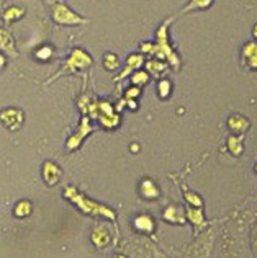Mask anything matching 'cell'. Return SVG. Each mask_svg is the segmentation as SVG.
Instances as JSON below:
<instances>
[{
  "label": "cell",
  "mask_w": 257,
  "mask_h": 258,
  "mask_svg": "<svg viewBox=\"0 0 257 258\" xmlns=\"http://www.w3.org/2000/svg\"><path fill=\"white\" fill-rule=\"evenodd\" d=\"M226 146L233 155H241V152H243V139L238 136H229Z\"/></svg>",
  "instance_id": "cell-20"
},
{
  "label": "cell",
  "mask_w": 257,
  "mask_h": 258,
  "mask_svg": "<svg viewBox=\"0 0 257 258\" xmlns=\"http://www.w3.org/2000/svg\"><path fill=\"white\" fill-rule=\"evenodd\" d=\"M115 258H125V257H120V255H116Z\"/></svg>",
  "instance_id": "cell-35"
},
{
  "label": "cell",
  "mask_w": 257,
  "mask_h": 258,
  "mask_svg": "<svg viewBox=\"0 0 257 258\" xmlns=\"http://www.w3.org/2000/svg\"><path fill=\"white\" fill-rule=\"evenodd\" d=\"M226 126L234 132H244L251 126V121L243 115H231L226 120Z\"/></svg>",
  "instance_id": "cell-10"
},
{
  "label": "cell",
  "mask_w": 257,
  "mask_h": 258,
  "mask_svg": "<svg viewBox=\"0 0 257 258\" xmlns=\"http://www.w3.org/2000/svg\"><path fill=\"white\" fill-rule=\"evenodd\" d=\"M13 214L17 217H26L31 214V203L26 201V200H21L15 204V209H13Z\"/></svg>",
  "instance_id": "cell-21"
},
{
  "label": "cell",
  "mask_w": 257,
  "mask_h": 258,
  "mask_svg": "<svg viewBox=\"0 0 257 258\" xmlns=\"http://www.w3.org/2000/svg\"><path fill=\"white\" fill-rule=\"evenodd\" d=\"M23 111L18 108H3L0 111V123L8 131H18L23 125Z\"/></svg>",
  "instance_id": "cell-5"
},
{
  "label": "cell",
  "mask_w": 257,
  "mask_h": 258,
  "mask_svg": "<svg viewBox=\"0 0 257 258\" xmlns=\"http://www.w3.org/2000/svg\"><path fill=\"white\" fill-rule=\"evenodd\" d=\"M149 75L146 71H135L131 74V84L135 85V87H143V85H146L149 82Z\"/></svg>",
  "instance_id": "cell-22"
},
{
  "label": "cell",
  "mask_w": 257,
  "mask_h": 258,
  "mask_svg": "<svg viewBox=\"0 0 257 258\" xmlns=\"http://www.w3.org/2000/svg\"><path fill=\"white\" fill-rule=\"evenodd\" d=\"M23 13H25L23 8H20V7H10V8H7V10L3 12L2 18H3V21H7V23H10V21L18 20L20 17H23Z\"/></svg>",
  "instance_id": "cell-23"
},
{
  "label": "cell",
  "mask_w": 257,
  "mask_h": 258,
  "mask_svg": "<svg viewBox=\"0 0 257 258\" xmlns=\"http://www.w3.org/2000/svg\"><path fill=\"white\" fill-rule=\"evenodd\" d=\"M103 66L105 69H108V71H115V69L120 67V59L118 56L115 54V52H106L103 56Z\"/></svg>",
  "instance_id": "cell-24"
},
{
  "label": "cell",
  "mask_w": 257,
  "mask_h": 258,
  "mask_svg": "<svg viewBox=\"0 0 257 258\" xmlns=\"http://www.w3.org/2000/svg\"><path fill=\"white\" fill-rule=\"evenodd\" d=\"M187 216H189V219L192 221V224L195 225V227H198V225L203 224V214H202V209L200 208H195V209H187Z\"/></svg>",
  "instance_id": "cell-25"
},
{
  "label": "cell",
  "mask_w": 257,
  "mask_h": 258,
  "mask_svg": "<svg viewBox=\"0 0 257 258\" xmlns=\"http://www.w3.org/2000/svg\"><path fill=\"white\" fill-rule=\"evenodd\" d=\"M139 51H141V54H154V52H156V44L144 41L141 43V46H139Z\"/></svg>",
  "instance_id": "cell-28"
},
{
  "label": "cell",
  "mask_w": 257,
  "mask_h": 258,
  "mask_svg": "<svg viewBox=\"0 0 257 258\" xmlns=\"http://www.w3.org/2000/svg\"><path fill=\"white\" fill-rule=\"evenodd\" d=\"M51 12H52V20H54L56 23L64 25V26L87 23V20L82 18L76 12H72V10L64 3H54L52 5V8H51Z\"/></svg>",
  "instance_id": "cell-4"
},
{
  "label": "cell",
  "mask_w": 257,
  "mask_h": 258,
  "mask_svg": "<svg viewBox=\"0 0 257 258\" xmlns=\"http://www.w3.org/2000/svg\"><path fill=\"white\" fill-rule=\"evenodd\" d=\"M92 131V126L89 125V118L87 116H84L82 118V121H80V126H79V131L74 134V136L69 139L67 141V149H76V147H79V144H80V141H82V139L87 136V134Z\"/></svg>",
  "instance_id": "cell-9"
},
{
  "label": "cell",
  "mask_w": 257,
  "mask_h": 258,
  "mask_svg": "<svg viewBox=\"0 0 257 258\" xmlns=\"http://www.w3.org/2000/svg\"><path fill=\"white\" fill-rule=\"evenodd\" d=\"M3 67H5V56L0 52V71H2Z\"/></svg>",
  "instance_id": "cell-32"
},
{
  "label": "cell",
  "mask_w": 257,
  "mask_h": 258,
  "mask_svg": "<svg viewBox=\"0 0 257 258\" xmlns=\"http://www.w3.org/2000/svg\"><path fill=\"white\" fill-rule=\"evenodd\" d=\"M241 66L248 71H257V41H248L241 49Z\"/></svg>",
  "instance_id": "cell-6"
},
{
  "label": "cell",
  "mask_w": 257,
  "mask_h": 258,
  "mask_svg": "<svg viewBox=\"0 0 257 258\" xmlns=\"http://www.w3.org/2000/svg\"><path fill=\"white\" fill-rule=\"evenodd\" d=\"M139 193H141L143 198H148V200H156L159 196V188L154 185L153 180H143L141 185H139Z\"/></svg>",
  "instance_id": "cell-12"
},
{
  "label": "cell",
  "mask_w": 257,
  "mask_h": 258,
  "mask_svg": "<svg viewBox=\"0 0 257 258\" xmlns=\"http://www.w3.org/2000/svg\"><path fill=\"white\" fill-rule=\"evenodd\" d=\"M64 196L69 198V200H72L85 213H89V214H102V216H105V217L115 219V213L113 211H110L108 208L102 206V204H97V203H94L90 200H85L82 195H79V193L76 191V188H72V186L66 188Z\"/></svg>",
  "instance_id": "cell-2"
},
{
  "label": "cell",
  "mask_w": 257,
  "mask_h": 258,
  "mask_svg": "<svg viewBox=\"0 0 257 258\" xmlns=\"http://www.w3.org/2000/svg\"><path fill=\"white\" fill-rule=\"evenodd\" d=\"M253 36H254V40L257 41V23L253 26Z\"/></svg>",
  "instance_id": "cell-34"
},
{
  "label": "cell",
  "mask_w": 257,
  "mask_h": 258,
  "mask_svg": "<svg viewBox=\"0 0 257 258\" xmlns=\"http://www.w3.org/2000/svg\"><path fill=\"white\" fill-rule=\"evenodd\" d=\"M146 66V72L151 75V77H162V75L167 72L169 66L164 61H159V59H151V61L144 62Z\"/></svg>",
  "instance_id": "cell-11"
},
{
  "label": "cell",
  "mask_w": 257,
  "mask_h": 258,
  "mask_svg": "<svg viewBox=\"0 0 257 258\" xmlns=\"http://www.w3.org/2000/svg\"><path fill=\"white\" fill-rule=\"evenodd\" d=\"M61 175H62L61 169L54 162H51V160H48V162H45V165H43V178H45L48 185H56L57 181H59Z\"/></svg>",
  "instance_id": "cell-8"
},
{
  "label": "cell",
  "mask_w": 257,
  "mask_h": 258,
  "mask_svg": "<svg viewBox=\"0 0 257 258\" xmlns=\"http://www.w3.org/2000/svg\"><path fill=\"white\" fill-rule=\"evenodd\" d=\"M135 229L139 230V232H144V234H151L154 230V222L153 219L146 216V214H141L135 219Z\"/></svg>",
  "instance_id": "cell-14"
},
{
  "label": "cell",
  "mask_w": 257,
  "mask_h": 258,
  "mask_svg": "<svg viewBox=\"0 0 257 258\" xmlns=\"http://www.w3.org/2000/svg\"><path fill=\"white\" fill-rule=\"evenodd\" d=\"M164 219L169 222H179V224L185 222L184 221V211H182L179 206H169L167 209H165Z\"/></svg>",
  "instance_id": "cell-17"
},
{
  "label": "cell",
  "mask_w": 257,
  "mask_h": 258,
  "mask_svg": "<svg viewBox=\"0 0 257 258\" xmlns=\"http://www.w3.org/2000/svg\"><path fill=\"white\" fill-rule=\"evenodd\" d=\"M139 93H141V90H139V87H130V88H126V92H125V98H130V100H136Z\"/></svg>",
  "instance_id": "cell-29"
},
{
  "label": "cell",
  "mask_w": 257,
  "mask_h": 258,
  "mask_svg": "<svg viewBox=\"0 0 257 258\" xmlns=\"http://www.w3.org/2000/svg\"><path fill=\"white\" fill-rule=\"evenodd\" d=\"M0 51L8 52L10 56L17 54V52H15V46H13V38L5 30H0Z\"/></svg>",
  "instance_id": "cell-13"
},
{
  "label": "cell",
  "mask_w": 257,
  "mask_h": 258,
  "mask_svg": "<svg viewBox=\"0 0 257 258\" xmlns=\"http://www.w3.org/2000/svg\"><path fill=\"white\" fill-rule=\"evenodd\" d=\"M125 100H126V103H128V106H130L131 110H136V108H138L136 100H130V98H125Z\"/></svg>",
  "instance_id": "cell-30"
},
{
  "label": "cell",
  "mask_w": 257,
  "mask_h": 258,
  "mask_svg": "<svg viewBox=\"0 0 257 258\" xmlns=\"http://www.w3.org/2000/svg\"><path fill=\"white\" fill-rule=\"evenodd\" d=\"M185 200L190 206H194V208H202V204H203L202 198L195 195V193H185Z\"/></svg>",
  "instance_id": "cell-27"
},
{
  "label": "cell",
  "mask_w": 257,
  "mask_h": 258,
  "mask_svg": "<svg viewBox=\"0 0 257 258\" xmlns=\"http://www.w3.org/2000/svg\"><path fill=\"white\" fill-rule=\"evenodd\" d=\"M143 64H144V56L141 54V52H136V54H130V56H128V59H126V62H125V67H123V71L118 75H116L115 80H116V82H120V80L126 79L130 74L138 71V69L141 67Z\"/></svg>",
  "instance_id": "cell-7"
},
{
  "label": "cell",
  "mask_w": 257,
  "mask_h": 258,
  "mask_svg": "<svg viewBox=\"0 0 257 258\" xmlns=\"http://www.w3.org/2000/svg\"><path fill=\"white\" fill-rule=\"evenodd\" d=\"M256 172H257V164H256Z\"/></svg>",
  "instance_id": "cell-36"
},
{
  "label": "cell",
  "mask_w": 257,
  "mask_h": 258,
  "mask_svg": "<svg viewBox=\"0 0 257 258\" xmlns=\"http://www.w3.org/2000/svg\"><path fill=\"white\" fill-rule=\"evenodd\" d=\"M51 56H52V49L50 46H43V47H40V49L35 52V57L40 59V61H48Z\"/></svg>",
  "instance_id": "cell-26"
},
{
  "label": "cell",
  "mask_w": 257,
  "mask_h": 258,
  "mask_svg": "<svg viewBox=\"0 0 257 258\" xmlns=\"http://www.w3.org/2000/svg\"><path fill=\"white\" fill-rule=\"evenodd\" d=\"M125 103H126L125 100H120V101H118V105H116V110L120 111V110H123V108H125Z\"/></svg>",
  "instance_id": "cell-33"
},
{
  "label": "cell",
  "mask_w": 257,
  "mask_h": 258,
  "mask_svg": "<svg viewBox=\"0 0 257 258\" xmlns=\"http://www.w3.org/2000/svg\"><path fill=\"white\" fill-rule=\"evenodd\" d=\"M213 2H215V0H189V3L180 10V15L189 13L192 10H206L211 7Z\"/></svg>",
  "instance_id": "cell-15"
},
{
  "label": "cell",
  "mask_w": 257,
  "mask_h": 258,
  "mask_svg": "<svg viewBox=\"0 0 257 258\" xmlns=\"http://www.w3.org/2000/svg\"><path fill=\"white\" fill-rule=\"evenodd\" d=\"M108 240H110V235L108 232H106V229L103 227V225H99V227H95L94 229V232H92V242L97 247H105L106 244H108Z\"/></svg>",
  "instance_id": "cell-16"
},
{
  "label": "cell",
  "mask_w": 257,
  "mask_h": 258,
  "mask_svg": "<svg viewBox=\"0 0 257 258\" xmlns=\"http://www.w3.org/2000/svg\"><path fill=\"white\" fill-rule=\"evenodd\" d=\"M253 242H254V249L257 250V227L254 229V234H253Z\"/></svg>",
  "instance_id": "cell-31"
},
{
  "label": "cell",
  "mask_w": 257,
  "mask_h": 258,
  "mask_svg": "<svg viewBox=\"0 0 257 258\" xmlns=\"http://www.w3.org/2000/svg\"><path fill=\"white\" fill-rule=\"evenodd\" d=\"M90 64H92V57H90L84 49H72V52L67 57L66 64H64L61 71L57 72L52 79L59 77L61 74H67V72L72 74V72H76V71H80V69L89 67Z\"/></svg>",
  "instance_id": "cell-3"
},
{
  "label": "cell",
  "mask_w": 257,
  "mask_h": 258,
  "mask_svg": "<svg viewBox=\"0 0 257 258\" xmlns=\"http://www.w3.org/2000/svg\"><path fill=\"white\" fill-rule=\"evenodd\" d=\"M97 120L100 121V125L103 126V128H116L120 125V116L118 115H115V113H111V115H99Z\"/></svg>",
  "instance_id": "cell-19"
},
{
  "label": "cell",
  "mask_w": 257,
  "mask_h": 258,
  "mask_svg": "<svg viewBox=\"0 0 257 258\" xmlns=\"http://www.w3.org/2000/svg\"><path fill=\"white\" fill-rule=\"evenodd\" d=\"M154 56L159 61H167L175 71L180 69V57L169 44V20L164 21L156 31V52H154Z\"/></svg>",
  "instance_id": "cell-1"
},
{
  "label": "cell",
  "mask_w": 257,
  "mask_h": 258,
  "mask_svg": "<svg viewBox=\"0 0 257 258\" xmlns=\"http://www.w3.org/2000/svg\"><path fill=\"white\" fill-rule=\"evenodd\" d=\"M172 93V82L169 79H160L157 82V95L160 100H167Z\"/></svg>",
  "instance_id": "cell-18"
}]
</instances>
